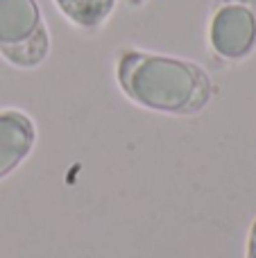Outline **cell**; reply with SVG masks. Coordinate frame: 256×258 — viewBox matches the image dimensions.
<instances>
[{
	"label": "cell",
	"mask_w": 256,
	"mask_h": 258,
	"mask_svg": "<svg viewBox=\"0 0 256 258\" xmlns=\"http://www.w3.org/2000/svg\"><path fill=\"white\" fill-rule=\"evenodd\" d=\"M145 3H148V0H130V5H132V7H143Z\"/></svg>",
	"instance_id": "52a82bcc"
},
{
	"label": "cell",
	"mask_w": 256,
	"mask_h": 258,
	"mask_svg": "<svg viewBox=\"0 0 256 258\" xmlns=\"http://www.w3.org/2000/svg\"><path fill=\"white\" fill-rule=\"evenodd\" d=\"M207 39L222 61L247 59L256 50V0H216Z\"/></svg>",
	"instance_id": "3957f363"
},
{
	"label": "cell",
	"mask_w": 256,
	"mask_h": 258,
	"mask_svg": "<svg viewBox=\"0 0 256 258\" xmlns=\"http://www.w3.org/2000/svg\"><path fill=\"white\" fill-rule=\"evenodd\" d=\"M36 136V122L27 111L16 107L0 109V181L30 159Z\"/></svg>",
	"instance_id": "277c9868"
},
{
	"label": "cell",
	"mask_w": 256,
	"mask_h": 258,
	"mask_svg": "<svg viewBox=\"0 0 256 258\" xmlns=\"http://www.w3.org/2000/svg\"><path fill=\"white\" fill-rule=\"evenodd\" d=\"M113 75L132 104L163 116H198L216 95L211 75L198 61L150 50L120 48Z\"/></svg>",
	"instance_id": "6da1fadb"
},
{
	"label": "cell",
	"mask_w": 256,
	"mask_h": 258,
	"mask_svg": "<svg viewBox=\"0 0 256 258\" xmlns=\"http://www.w3.org/2000/svg\"><path fill=\"white\" fill-rule=\"evenodd\" d=\"M52 39L39 0H0V57L18 71L43 66Z\"/></svg>",
	"instance_id": "7a4b0ae2"
},
{
	"label": "cell",
	"mask_w": 256,
	"mask_h": 258,
	"mask_svg": "<svg viewBox=\"0 0 256 258\" xmlns=\"http://www.w3.org/2000/svg\"><path fill=\"white\" fill-rule=\"evenodd\" d=\"M59 14L82 32H98L116 12L118 0H52Z\"/></svg>",
	"instance_id": "5b68a950"
},
{
	"label": "cell",
	"mask_w": 256,
	"mask_h": 258,
	"mask_svg": "<svg viewBox=\"0 0 256 258\" xmlns=\"http://www.w3.org/2000/svg\"><path fill=\"white\" fill-rule=\"evenodd\" d=\"M245 258H256V218L249 224L247 240H245Z\"/></svg>",
	"instance_id": "8992f818"
}]
</instances>
